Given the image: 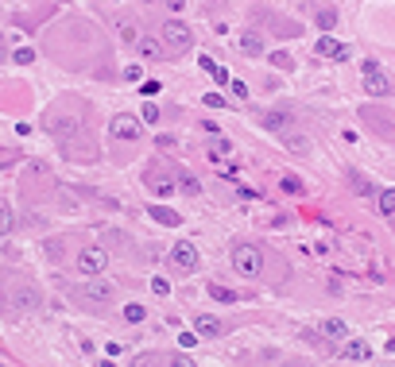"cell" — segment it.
<instances>
[{
	"label": "cell",
	"instance_id": "d6986e66",
	"mask_svg": "<svg viewBox=\"0 0 395 367\" xmlns=\"http://www.w3.org/2000/svg\"><path fill=\"white\" fill-rule=\"evenodd\" d=\"M206 155H209V159H213V163H225L229 155H233V143H229V139H213Z\"/></svg>",
	"mask_w": 395,
	"mask_h": 367
},
{
	"label": "cell",
	"instance_id": "f35d334b",
	"mask_svg": "<svg viewBox=\"0 0 395 367\" xmlns=\"http://www.w3.org/2000/svg\"><path fill=\"white\" fill-rule=\"evenodd\" d=\"M163 4H167V12H182V8H186V0H163Z\"/></svg>",
	"mask_w": 395,
	"mask_h": 367
},
{
	"label": "cell",
	"instance_id": "3957f363",
	"mask_svg": "<svg viewBox=\"0 0 395 367\" xmlns=\"http://www.w3.org/2000/svg\"><path fill=\"white\" fill-rule=\"evenodd\" d=\"M360 74H365V93L368 97H387L392 93V77L380 70L376 58H365V62H360Z\"/></svg>",
	"mask_w": 395,
	"mask_h": 367
},
{
	"label": "cell",
	"instance_id": "836d02e7",
	"mask_svg": "<svg viewBox=\"0 0 395 367\" xmlns=\"http://www.w3.org/2000/svg\"><path fill=\"white\" fill-rule=\"evenodd\" d=\"M167 367H198V364H194V359H186V356H171Z\"/></svg>",
	"mask_w": 395,
	"mask_h": 367
},
{
	"label": "cell",
	"instance_id": "e0dca14e",
	"mask_svg": "<svg viewBox=\"0 0 395 367\" xmlns=\"http://www.w3.org/2000/svg\"><path fill=\"white\" fill-rule=\"evenodd\" d=\"M240 50H244V54H264V39H260L256 31H244V35H240Z\"/></svg>",
	"mask_w": 395,
	"mask_h": 367
},
{
	"label": "cell",
	"instance_id": "4fadbf2b",
	"mask_svg": "<svg viewBox=\"0 0 395 367\" xmlns=\"http://www.w3.org/2000/svg\"><path fill=\"white\" fill-rule=\"evenodd\" d=\"M148 186H151L155 193H167V197L178 190V186H175V178H171V174H159V170H151V174H148Z\"/></svg>",
	"mask_w": 395,
	"mask_h": 367
},
{
	"label": "cell",
	"instance_id": "74e56055",
	"mask_svg": "<svg viewBox=\"0 0 395 367\" xmlns=\"http://www.w3.org/2000/svg\"><path fill=\"white\" fill-rule=\"evenodd\" d=\"M178 344H182V348H194V344H198V333H182V337H178Z\"/></svg>",
	"mask_w": 395,
	"mask_h": 367
},
{
	"label": "cell",
	"instance_id": "8fae6325",
	"mask_svg": "<svg viewBox=\"0 0 395 367\" xmlns=\"http://www.w3.org/2000/svg\"><path fill=\"white\" fill-rule=\"evenodd\" d=\"M194 333L198 337H221L225 325H221V317H213V313H202V317L194 321Z\"/></svg>",
	"mask_w": 395,
	"mask_h": 367
},
{
	"label": "cell",
	"instance_id": "83f0119b",
	"mask_svg": "<svg viewBox=\"0 0 395 367\" xmlns=\"http://www.w3.org/2000/svg\"><path fill=\"white\" fill-rule=\"evenodd\" d=\"M209 298L225 301V306H229V301H237V294H233V290H225V286H209Z\"/></svg>",
	"mask_w": 395,
	"mask_h": 367
},
{
	"label": "cell",
	"instance_id": "2e32d148",
	"mask_svg": "<svg viewBox=\"0 0 395 367\" xmlns=\"http://www.w3.org/2000/svg\"><path fill=\"white\" fill-rule=\"evenodd\" d=\"M322 337H334V340H349V328H345V321H337V317L322 321Z\"/></svg>",
	"mask_w": 395,
	"mask_h": 367
},
{
	"label": "cell",
	"instance_id": "d6a6232c",
	"mask_svg": "<svg viewBox=\"0 0 395 367\" xmlns=\"http://www.w3.org/2000/svg\"><path fill=\"white\" fill-rule=\"evenodd\" d=\"M353 190L360 193V197H368V193H372V186H368L365 178H360V174H356V178H353Z\"/></svg>",
	"mask_w": 395,
	"mask_h": 367
},
{
	"label": "cell",
	"instance_id": "f546056e",
	"mask_svg": "<svg viewBox=\"0 0 395 367\" xmlns=\"http://www.w3.org/2000/svg\"><path fill=\"white\" fill-rule=\"evenodd\" d=\"M283 190H287V193H302V178L287 174V178H283Z\"/></svg>",
	"mask_w": 395,
	"mask_h": 367
},
{
	"label": "cell",
	"instance_id": "7bdbcfd3",
	"mask_svg": "<svg viewBox=\"0 0 395 367\" xmlns=\"http://www.w3.org/2000/svg\"><path fill=\"white\" fill-rule=\"evenodd\" d=\"M387 352H395V337H392V340H387Z\"/></svg>",
	"mask_w": 395,
	"mask_h": 367
},
{
	"label": "cell",
	"instance_id": "ee69618b",
	"mask_svg": "<svg viewBox=\"0 0 395 367\" xmlns=\"http://www.w3.org/2000/svg\"><path fill=\"white\" fill-rule=\"evenodd\" d=\"M101 367H117V364H101Z\"/></svg>",
	"mask_w": 395,
	"mask_h": 367
},
{
	"label": "cell",
	"instance_id": "277c9868",
	"mask_svg": "<svg viewBox=\"0 0 395 367\" xmlns=\"http://www.w3.org/2000/svg\"><path fill=\"white\" fill-rule=\"evenodd\" d=\"M78 298H81V301H89V306H109V301L117 298V286L93 275V279H86V282L78 286Z\"/></svg>",
	"mask_w": 395,
	"mask_h": 367
},
{
	"label": "cell",
	"instance_id": "7a4b0ae2",
	"mask_svg": "<svg viewBox=\"0 0 395 367\" xmlns=\"http://www.w3.org/2000/svg\"><path fill=\"white\" fill-rule=\"evenodd\" d=\"M233 267L244 279H260L264 275V251L252 248V244H240V248H233Z\"/></svg>",
	"mask_w": 395,
	"mask_h": 367
},
{
	"label": "cell",
	"instance_id": "b9f144b4",
	"mask_svg": "<svg viewBox=\"0 0 395 367\" xmlns=\"http://www.w3.org/2000/svg\"><path fill=\"white\" fill-rule=\"evenodd\" d=\"M8 58V43H4V31H0V62Z\"/></svg>",
	"mask_w": 395,
	"mask_h": 367
},
{
	"label": "cell",
	"instance_id": "e575fe53",
	"mask_svg": "<svg viewBox=\"0 0 395 367\" xmlns=\"http://www.w3.org/2000/svg\"><path fill=\"white\" fill-rule=\"evenodd\" d=\"M206 105L209 108H225V97H221V93H206Z\"/></svg>",
	"mask_w": 395,
	"mask_h": 367
},
{
	"label": "cell",
	"instance_id": "8d00e7d4",
	"mask_svg": "<svg viewBox=\"0 0 395 367\" xmlns=\"http://www.w3.org/2000/svg\"><path fill=\"white\" fill-rule=\"evenodd\" d=\"M198 66L206 70V74H213V70H218V62H213V58H209V54H202V58H198Z\"/></svg>",
	"mask_w": 395,
	"mask_h": 367
},
{
	"label": "cell",
	"instance_id": "7402d4cb",
	"mask_svg": "<svg viewBox=\"0 0 395 367\" xmlns=\"http://www.w3.org/2000/svg\"><path fill=\"white\" fill-rule=\"evenodd\" d=\"M283 143L291 147V151H310V139L307 135H298V132H283Z\"/></svg>",
	"mask_w": 395,
	"mask_h": 367
},
{
	"label": "cell",
	"instance_id": "cb8c5ba5",
	"mask_svg": "<svg viewBox=\"0 0 395 367\" xmlns=\"http://www.w3.org/2000/svg\"><path fill=\"white\" fill-rule=\"evenodd\" d=\"M376 205H380V212H384V217H395V190H384L380 197H376Z\"/></svg>",
	"mask_w": 395,
	"mask_h": 367
},
{
	"label": "cell",
	"instance_id": "4dcf8cb0",
	"mask_svg": "<svg viewBox=\"0 0 395 367\" xmlns=\"http://www.w3.org/2000/svg\"><path fill=\"white\" fill-rule=\"evenodd\" d=\"M151 294L167 298V294H171V282H167V279H151Z\"/></svg>",
	"mask_w": 395,
	"mask_h": 367
},
{
	"label": "cell",
	"instance_id": "5bb4252c",
	"mask_svg": "<svg viewBox=\"0 0 395 367\" xmlns=\"http://www.w3.org/2000/svg\"><path fill=\"white\" fill-rule=\"evenodd\" d=\"M341 356H345V359H356V364H365V359L372 356V348H368L365 340H349V344L341 348Z\"/></svg>",
	"mask_w": 395,
	"mask_h": 367
},
{
	"label": "cell",
	"instance_id": "d590c367",
	"mask_svg": "<svg viewBox=\"0 0 395 367\" xmlns=\"http://www.w3.org/2000/svg\"><path fill=\"white\" fill-rule=\"evenodd\" d=\"M233 97H237V101H248V86H244V81H233Z\"/></svg>",
	"mask_w": 395,
	"mask_h": 367
},
{
	"label": "cell",
	"instance_id": "484cf974",
	"mask_svg": "<svg viewBox=\"0 0 395 367\" xmlns=\"http://www.w3.org/2000/svg\"><path fill=\"white\" fill-rule=\"evenodd\" d=\"M12 62H16V66H31V62H35V50H31V47L12 50Z\"/></svg>",
	"mask_w": 395,
	"mask_h": 367
},
{
	"label": "cell",
	"instance_id": "30bf717a",
	"mask_svg": "<svg viewBox=\"0 0 395 367\" xmlns=\"http://www.w3.org/2000/svg\"><path fill=\"white\" fill-rule=\"evenodd\" d=\"M314 50H318L322 58H334V62H345V58H353V50H349L345 43H337V39H329V35H322V39H318V43H314Z\"/></svg>",
	"mask_w": 395,
	"mask_h": 367
},
{
	"label": "cell",
	"instance_id": "7c38bea8",
	"mask_svg": "<svg viewBox=\"0 0 395 367\" xmlns=\"http://www.w3.org/2000/svg\"><path fill=\"white\" fill-rule=\"evenodd\" d=\"M287 124H291V116L279 112V108H271V112H260V128H264V132H287Z\"/></svg>",
	"mask_w": 395,
	"mask_h": 367
},
{
	"label": "cell",
	"instance_id": "52a82bcc",
	"mask_svg": "<svg viewBox=\"0 0 395 367\" xmlns=\"http://www.w3.org/2000/svg\"><path fill=\"white\" fill-rule=\"evenodd\" d=\"M109 132L117 135V139H139V135H144V124H139L136 116H128V112H120V116H113V124H109Z\"/></svg>",
	"mask_w": 395,
	"mask_h": 367
},
{
	"label": "cell",
	"instance_id": "1f68e13d",
	"mask_svg": "<svg viewBox=\"0 0 395 367\" xmlns=\"http://www.w3.org/2000/svg\"><path fill=\"white\" fill-rule=\"evenodd\" d=\"M124 77H128V81H139V77H144V66H139V62H132V66H124Z\"/></svg>",
	"mask_w": 395,
	"mask_h": 367
},
{
	"label": "cell",
	"instance_id": "9c48e42d",
	"mask_svg": "<svg viewBox=\"0 0 395 367\" xmlns=\"http://www.w3.org/2000/svg\"><path fill=\"white\" fill-rule=\"evenodd\" d=\"M136 54L144 58V62H163V58H167V50H163V43H159L155 35H139L136 39Z\"/></svg>",
	"mask_w": 395,
	"mask_h": 367
},
{
	"label": "cell",
	"instance_id": "44dd1931",
	"mask_svg": "<svg viewBox=\"0 0 395 367\" xmlns=\"http://www.w3.org/2000/svg\"><path fill=\"white\" fill-rule=\"evenodd\" d=\"M16 228V217H12V205L0 201V236H8V232Z\"/></svg>",
	"mask_w": 395,
	"mask_h": 367
},
{
	"label": "cell",
	"instance_id": "ac0fdd59",
	"mask_svg": "<svg viewBox=\"0 0 395 367\" xmlns=\"http://www.w3.org/2000/svg\"><path fill=\"white\" fill-rule=\"evenodd\" d=\"M117 31H120V39H124V43H136V39H139V23H136V19L120 16L117 19Z\"/></svg>",
	"mask_w": 395,
	"mask_h": 367
},
{
	"label": "cell",
	"instance_id": "603a6c76",
	"mask_svg": "<svg viewBox=\"0 0 395 367\" xmlns=\"http://www.w3.org/2000/svg\"><path fill=\"white\" fill-rule=\"evenodd\" d=\"M314 19H318V28H322V31H334L337 28V12L334 8H318Z\"/></svg>",
	"mask_w": 395,
	"mask_h": 367
},
{
	"label": "cell",
	"instance_id": "60d3db41",
	"mask_svg": "<svg viewBox=\"0 0 395 367\" xmlns=\"http://www.w3.org/2000/svg\"><path fill=\"white\" fill-rule=\"evenodd\" d=\"M159 93V81H144V97H155Z\"/></svg>",
	"mask_w": 395,
	"mask_h": 367
},
{
	"label": "cell",
	"instance_id": "ab89813d",
	"mask_svg": "<svg viewBox=\"0 0 395 367\" xmlns=\"http://www.w3.org/2000/svg\"><path fill=\"white\" fill-rule=\"evenodd\" d=\"M213 77H218L221 86H229V70H225V66H218V70H213Z\"/></svg>",
	"mask_w": 395,
	"mask_h": 367
},
{
	"label": "cell",
	"instance_id": "ba28073f",
	"mask_svg": "<svg viewBox=\"0 0 395 367\" xmlns=\"http://www.w3.org/2000/svg\"><path fill=\"white\" fill-rule=\"evenodd\" d=\"M171 263H175L178 270H194L198 267V248L190 240H178L175 248H171Z\"/></svg>",
	"mask_w": 395,
	"mask_h": 367
},
{
	"label": "cell",
	"instance_id": "9a60e30c",
	"mask_svg": "<svg viewBox=\"0 0 395 367\" xmlns=\"http://www.w3.org/2000/svg\"><path fill=\"white\" fill-rule=\"evenodd\" d=\"M151 217H155L159 224H167V228H175V224H182V217H178L175 209H167V205H151Z\"/></svg>",
	"mask_w": 395,
	"mask_h": 367
},
{
	"label": "cell",
	"instance_id": "6da1fadb",
	"mask_svg": "<svg viewBox=\"0 0 395 367\" xmlns=\"http://www.w3.org/2000/svg\"><path fill=\"white\" fill-rule=\"evenodd\" d=\"M159 43H163L167 54H186V50L194 47V31H190L182 19H167L163 31H159Z\"/></svg>",
	"mask_w": 395,
	"mask_h": 367
},
{
	"label": "cell",
	"instance_id": "ffe728a7",
	"mask_svg": "<svg viewBox=\"0 0 395 367\" xmlns=\"http://www.w3.org/2000/svg\"><path fill=\"white\" fill-rule=\"evenodd\" d=\"M120 317L128 321V325H139V321L148 317V309L139 306V301H128V306H124V313H120Z\"/></svg>",
	"mask_w": 395,
	"mask_h": 367
},
{
	"label": "cell",
	"instance_id": "8992f818",
	"mask_svg": "<svg viewBox=\"0 0 395 367\" xmlns=\"http://www.w3.org/2000/svg\"><path fill=\"white\" fill-rule=\"evenodd\" d=\"M105 267H109V251H105V248H81L78 251V270L86 275V279L105 275Z\"/></svg>",
	"mask_w": 395,
	"mask_h": 367
},
{
	"label": "cell",
	"instance_id": "4316f807",
	"mask_svg": "<svg viewBox=\"0 0 395 367\" xmlns=\"http://www.w3.org/2000/svg\"><path fill=\"white\" fill-rule=\"evenodd\" d=\"M271 66H279V70H295V58L287 54V50H276V54H271Z\"/></svg>",
	"mask_w": 395,
	"mask_h": 367
},
{
	"label": "cell",
	"instance_id": "f1b7e54d",
	"mask_svg": "<svg viewBox=\"0 0 395 367\" xmlns=\"http://www.w3.org/2000/svg\"><path fill=\"white\" fill-rule=\"evenodd\" d=\"M139 120H144V124H155V120H159V108H155V101H148V105H144Z\"/></svg>",
	"mask_w": 395,
	"mask_h": 367
},
{
	"label": "cell",
	"instance_id": "d4e9b609",
	"mask_svg": "<svg viewBox=\"0 0 395 367\" xmlns=\"http://www.w3.org/2000/svg\"><path fill=\"white\" fill-rule=\"evenodd\" d=\"M178 190L190 193V197H198V193H202V182H198V178H190V174H178Z\"/></svg>",
	"mask_w": 395,
	"mask_h": 367
},
{
	"label": "cell",
	"instance_id": "5b68a950",
	"mask_svg": "<svg viewBox=\"0 0 395 367\" xmlns=\"http://www.w3.org/2000/svg\"><path fill=\"white\" fill-rule=\"evenodd\" d=\"M39 306H43V294L31 286V282H23V286H16L8 294V309H12V313H31V309H39Z\"/></svg>",
	"mask_w": 395,
	"mask_h": 367
}]
</instances>
